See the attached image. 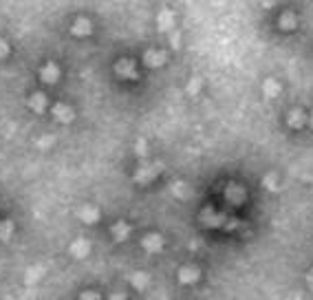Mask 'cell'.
I'll list each match as a JSON object with an SVG mask.
<instances>
[{"label":"cell","instance_id":"7","mask_svg":"<svg viewBox=\"0 0 313 300\" xmlns=\"http://www.w3.org/2000/svg\"><path fill=\"white\" fill-rule=\"evenodd\" d=\"M278 26H280L282 31H294L296 26H298V18H296V13H291V11L280 13V18H278Z\"/></svg>","mask_w":313,"mask_h":300},{"label":"cell","instance_id":"21","mask_svg":"<svg viewBox=\"0 0 313 300\" xmlns=\"http://www.w3.org/2000/svg\"><path fill=\"white\" fill-rule=\"evenodd\" d=\"M307 281L313 285V267H311V271H309V276H307Z\"/></svg>","mask_w":313,"mask_h":300},{"label":"cell","instance_id":"14","mask_svg":"<svg viewBox=\"0 0 313 300\" xmlns=\"http://www.w3.org/2000/svg\"><path fill=\"white\" fill-rule=\"evenodd\" d=\"M304 124V113L302 111H291L289 113V126L291 128H300Z\"/></svg>","mask_w":313,"mask_h":300},{"label":"cell","instance_id":"4","mask_svg":"<svg viewBox=\"0 0 313 300\" xmlns=\"http://www.w3.org/2000/svg\"><path fill=\"white\" fill-rule=\"evenodd\" d=\"M165 60H168L165 51H157V49L146 51V56H144V62L148 64V66H152V69H155V66H163Z\"/></svg>","mask_w":313,"mask_h":300},{"label":"cell","instance_id":"9","mask_svg":"<svg viewBox=\"0 0 313 300\" xmlns=\"http://www.w3.org/2000/svg\"><path fill=\"white\" fill-rule=\"evenodd\" d=\"M29 106H31V111H36V113H44L46 106H49V99H46L44 93H33L29 99Z\"/></svg>","mask_w":313,"mask_h":300},{"label":"cell","instance_id":"11","mask_svg":"<svg viewBox=\"0 0 313 300\" xmlns=\"http://www.w3.org/2000/svg\"><path fill=\"white\" fill-rule=\"evenodd\" d=\"M159 175V170H157V166H141L137 172V181H150V179H155Z\"/></svg>","mask_w":313,"mask_h":300},{"label":"cell","instance_id":"15","mask_svg":"<svg viewBox=\"0 0 313 300\" xmlns=\"http://www.w3.org/2000/svg\"><path fill=\"white\" fill-rule=\"evenodd\" d=\"M128 232H130V228L126 223H117L115 228H112V236H115V238H119V236L126 238V236H128Z\"/></svg>","mask_w":313,"mask_h":300},{"label":"cell","instance_id":"5","mask_svg":"<svg viewBox=\"0 0 313 300\" xmlns=\"http://www.w3.org/2000/svg\"><path fill=\"white\" fill-rule=\"evenodd\" d=\"M115 71L126 79H135L137 77V69H135V62H132V60H119Z\"/></svg>","mask_w":313,"mask_h":300},{"label":"cell","instance_id":"6","mask_svg":"<svg viewBox=\"0 0 313 300\" xmlns=\"http://www.w3.org/2000/svg\"><path fill=\"white\" fill-rule=\"evenodd\" d=\"M40 77H42V82L46 84H55L58 79H60V69H58V64H46L42 71H40Z\"/></svg>","mask_w":313,"mask_h":300},{"label":"cell","instance_id":"2","mask_svg":"<svg viewBox=\"0 0 313 300\" xmlns=\"http://www.w3.org/2000/svg\"><path fill=\"white\" fill-rule=\"evenodd\" d=\"M141 248L146 252H161L163 250V238H161V234H157V232H148V234L141 238Z\"/></svg>","mask_w":313,"mask_h":300},{"label":"cell","instance_id":"13","mask_svg":"<svg viewBox=\"0 0 313 300\" xmlns=\"http://www.w3.org/2000/svg\"><path fill=\"white\" fill-rule=\"evenodd\" d=\"M89 241H75L71 245V254H75V256H84V254H89Z\"/></svg>","mask_w":313,"mask_h":300},{"label":"cell","instance_id":"20","mask_svg":"<svg viewBox=\"0 0 313 300\" xmlns=\"http://www.w3.org/2000/svg\"><path fill=\"white\" fill-rule=\"evenodd\" d=\"M104 300H126V296L119 294V291H115V294H110L108 298H104Z\"/></svg>","mask_w":313,"mask_h":300},{"label":"cell","instance_id":"3","mask_svg":"<svg viewBox=\"0 0 313 300\" xmlns=\"http://www.w3.org/2000/svg\"><path fill=\"white\" fill-rule=\"evenodd\" d=\"M51 115L58 119V122H62V124H69L71 119H73V111L69 108L66 104L62 102H58V104H53V108H51Z\"/></svg>","mask_w":313,"mask_h":300},{"label":"cell","instance_id":"19","mask_svg":"<svg viewBox=\"0 0 313 300\" xmlns=\"http://www.w3.org/2000/svg\"><path fill=\"white\" fill-rule=\"evenodd\" d=\"M7 53H9V46H7V42L5 40H0V60H3Z\"/></svg>","mask_w":313,"mask_h":300},{"label":"cell","instance_id":"12","mask_svg":"<svg viewBox=\"0 0 313 300\" xmlns=\"http://www.w3.org/2000/svg\"><path fill=\"white\" fill-rule=\"evenodd\" d=\"M263 93H265V97L274 99L280 95V84H278L276 79H267V82H263Z\"/></svg>","mask_w":313,"mask_h":300},{"label":"cell","instance_id":"17","mask_svg":"<svg viewBox=\"0 0 313 300\" xmlns=\"http://www.w3.org/2000/svg\"><path fill=\"white\" fill-rule=\"evenodd\" d=\"M82 219L84 221H97L99 219V214H97V210H93V208H86V210H82Z\"/></svg>","mask_w":313,"mask_h":300},{"label":"cell","instance_id":"1","mask_svg":"<svg viewBox=\"0 0 313 300\" xmlns=\"http://www.w3.org/2000/svg\"><path fill=\"white\" fill-rule=\"evenodd\" d=\"M198 278H201V269L196 265H183L177 271V281L181 285H196Z\"/></svg>","mask_w":313,"mask_h":300},{"label":"cell","instance_id":"18","mask_svg":"<svg viewBox=\"0 0 313 300\" xmlns=\"http://www.w3.org/2000/svg\"><path fill=\"white\" fill-rule=\"evenodd\" d=\"M198 86H201V82H198V79H192V82L188 84V93H196Z\"/></svg>","mask_w":313,"mask_h":300},{"label":"cell","instance_id":"16","mask_svg":"<svg viewBox=\"0 0 313 300\" xmlns=\"http://www.w3.org/2000/svg\"><path fill=\"white\" fill-rule=\"evenodd\" d=\"M11 232H13L11 221H3V223H0V236H3V238H9Z\"/></svg>","mask_w":313,"mask_h":300},{"label":"cell","instance_id":"10","mask_svg":"<svg viewBox=\"0 0 313 300\" xmlns=\"http://www.w3.org/2000/svg\"><path fill=\"white\" fill-rule=\"evenodd\" d=\"M71 33H73V36H79V38L89 36V33H91V22L86 18H77L75 22H73V26H71Z\"/></svg>","mask_w":313,"mask_h":300},{"label":"cell","instance_id":"22","mask_svg":"<svg viewBox=\"0 0 313 300\" xmlns=\"http://www.w3.org/2000/svg\"><path fill=\"white\" fill-rule=\"evenodd\" d=\"M311 126H313V113H311Z\"/></svg>","mask_w":313,"mask_h":300},{"label":"cell","instance_id":"8","mask_svg":"<svg viewBox=\"0 0 313 300\" xmlns=\"http://www.w3.org/2000/svg\"><path fill=\"white\" fill-rule=\"evenodd\" d=\"M157 26H159L161 31H170V29H175V13L168 11V9L161 11V13L157 16Z\"/></svg>","mask_w":313,"mask_h":300}]
</instances>
